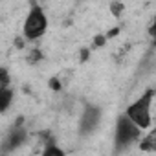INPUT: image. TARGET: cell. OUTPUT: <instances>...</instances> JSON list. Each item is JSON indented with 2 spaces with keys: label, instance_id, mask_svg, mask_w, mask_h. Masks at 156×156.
Masks as SVG:
<instances>
[{
  "label": "cell",
  "instance_id": "6da1fadb",
  "mask_svg": "<svg viewBox=\"0 0 156 156\" xmlns=\"http://www.w3.org/2000/svg\"><path fill=\"white\" fill-rule=\"evenodd\" d=\"M152 99H154V90L152 88H147L141 98H138L134 103H130L127 108H125V118H129L141 132L143 130H149L152 127Z\"/></svg>",
  "mask_w": 156,
  "mask_h": 156
},
{
  "label": "cell",
  "instance_id": "7a4b0ae2",
  "mask_svg": "<svg viewBox=\"0 0 156 156\" xmlns=\"http://www.w3.org/2000/svg\"><path fill=\"white\" fill-rule=\"evenodd\" d=\"M48 31V17L44 13V9L39 4H31L24 26H22V33L26 41H39L44 37V33Z\"/></svg>",
  "mask_w": 156,
  "mask_h": 156
},
{
  "label": "cell",
  "instance_id": "3957f363",
  "mask_svg": "<svg viewBox=\"0 0 156 156\" xmlns=\"http://www.w3.org/2000/svg\"><path fill=\"white\" fill-rule=\"evenodd\" d=\"M140 138H141V130H140L129 118H125L123 114L118 116L116 130H114V147H116V152L127 151V149H129L132 143H136Z\"/></svg>",
  "mask_w": 156,
  "mask_h": 156
},
{
  "label": "cell",
  "instance_id": "277c9868",
  "mask_svg": "<svg viewBox=\"0 0 156 156\" xmlns=\"http://www.w3.org/2000/svg\"><path fill=\"white\" fill-rule=\"evenodd\" d=\"M101 123V108L96 107V105H87L83 114H81V119H79V130L81 134H90L94 132Z\"/></svg>",
  "mask_w": 156,
  "mask_h": 156
},
{
  "label": "cell",
  "instance_id": "5b68a950",
  "mask_svg": "<svg viewBox=\"0 0 156 156\" xmlns=\"http://www.w3.org/2000/svg\"><path fill=\"white\" fill-rule=\"evenodd\" d=\"M26 138H28V132H26L24 127L13 129V130L6 136V140L2 141V152H13V151H17V149L26 141Z\"/></svg>",
  "mask_w": 156,
  "mask_h": 156
},
{
  "label": "cell",
  "instance_id": "8992f818",
  "mask_svg": "<svg viewBox=\"0 0 156 156\" xmlns=\"http://www.w3.org/2000/svg\"><path fill=\"white\" fill-rule=\"evenodd\" d=\"M13 99H15V92H13L11 87L0 92V114H4L6 110H9V107L13 105Z\"/></svg>",
  "mask_w": 156,
  "mask_h": 156
},
{
  "label": "cell",
  "instance_id": "52a82bcc",
  "mask_svg": "<svg viewBox=\"0 0 156 156\" xmlns=\"http://www.w3.org/2000/svg\"><path fill=\"white\" fill-rule=\"evenodd\" d=\"M41 156H66V151L61 149V147L55 145V143H48V145L42 149Z\"/></svg>",
  "mask_w": 156,
  "mask_h": 156
},
{
  "label": "cell",
  "instance_id": "ba28073f",
  "mask_svg": "<svg viewBox=\"0 0 156 156\" xmlns=\"http://www.w3.org/2000/svg\"><path fill=\"white\" fill-rule=\"evenodd\" d=\"M11 87V75H9V70L4 68V66H0V92L6 90Z\"/></svg>",
  "mask_w": 156,
  "mask_h": 156
}]
</instances>
